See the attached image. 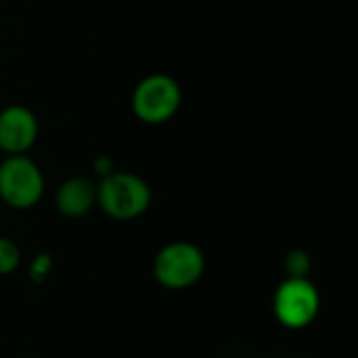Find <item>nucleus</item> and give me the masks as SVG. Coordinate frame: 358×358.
Returning <instances> with one entry per match:
<instances>
[{"mask_svg": "<svg viewBox=\"0 0 358 358\" xmlns=\"http://www.w3.org/2000/svg\"><path fill=\"white\" fill-rule=\"evenodd\" d=\"M96 203L113 220H134L151 206L149 185L130 172H109L96 185Z\"/></svg>", "mask_w": 358, "mask_h": 358, "instance_id": "nucleus-1", "label": "nucleus"}, {"mask_svg": "<svg viewBox=\"0 0 358 358\" xmlns=\"http://www.w3.org/2000/svg\"><path fill=\"white\" fill-rule=\"evenodd\" d=\"M285 273L287 277H296V279H304L310 273V256L302 250H294L287 254L285 258Z\"/></svg>", "mask_w": 358, "mask_h": 358, "instance_id": "nucleus-9", "label": "nucleus"}, {"mask_svg": "<svg viewBox=\"0 0 358 358\" xmlns=\"http://www.w3.org/2000/svg\"><path fill=\"white\" fill-rule=\"evenodd\" d=\"M38 138V120L23 105L0 111V149L6 155H23Z\"/></svg>", "mask_w": 358, "mask_h": 358, "instance_id": "nucleus-6", "label": "nucleus"}, {"mask_svg": "<svg viewBox=\"0 0 358 358\" xmlns=\"http://www.w3.org/2000/svg\"><path fill=\"white\" fill-rule=\"evenodd\" d=\"M321 308V298L313 281L308 277L296 279L287 277L275 292L273 310L277 321L287 329H304L308 327Z\"/></svg>", "mask_w": 358, "mask_h": 358, "instance_id": "nucleus-5", "label": "nucleus"}, {"mask_svg": "<svg viewBox=\"0 0 358 358\" xmlns=\"http://www.w3.org/2000/svg\"><path fill=\"white\" fill-rule=\"evenodd\" d=\"M206 273V256L191 241H172L164 245L153 260V277L168 289H187Z\"/></svg>", "mask_w": 358, "mask_h": 358, "instance_id": "nucleus-2", "label": "nucleus"}, {"mask_svg": "<svg viewBox=\"0 0 358 358\" xmlns=\"http://www.w3.org/2000/svg\"><path fill=\"white\" fill-rule=\"evenodd\" d=\"M44 195L42 170L23 155H6L0 164V199L15 208H34Z\"/></svg>", "mask_w": 358, "mask_h": 358, "instance_id": "nucleus-3", "label": "nucleus"}, {"mask_svg": "<svg viewBox=\"0 0 358 358\" xmlns=\"http://www.w3.org/2000/svg\"><path fill=\"white\" fill-rule=\"evenodd\" d=\"M182 101L180 86L166 73H153L141 80L132 92V111L145 124H164L176 115Z\"/></svg>", "mask_w": 358, "mask_h": 358, "instance_id": "nucleus-4", "label": "nucleus"}, {"mask_svg": "<svg viewBox=\"0 0 358 358\" xmlns=\"http://www.w3.org/2000/svg\"><path fill=\"white\" fill-rule=\"evenodd\" d=\"M50 268H52V260H50V256L48 254H38L34 260H31V264H29V277H31V281H44L46 277H48V273H50Z\"/></svg>", "mask_w": 358, "mask_h": 358, "instance_id": "nucleus-10", "label": "nucleus"}, {"mask_svg": "<svg viewBox=\"0 0 358 358\" xmlns=\"http://www.w3.org/2000/svg\"><path fill=\"white\" fill-rule=\"evenodd\" d=\"M21 264V252L13 239L0 237V277L10 275Z\"/></svg>", "mask_w": 358, "mask_h": 358, "instance_id": "nucleus-8", "label": "nucleus"}, {"mask_svg": "<svg viewBox=\"0 0 358 358\" xmlns=\"http://www.w3.org/2000/svg\"><path fill=\"white\" fill-rule=\"evenodd\" d=\"M96 203V185L84 176L67 178L55 195V206L59 214L67 218H82L86 216L92 206Z\"/></svg>", "mask_w": 358, "mask_h": 358, "instance_id": "nucleus-7", "label": "nucleus"}]
</instances>
